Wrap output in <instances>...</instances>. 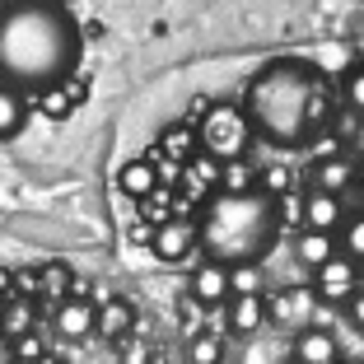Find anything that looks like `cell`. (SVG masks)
Segmentation results:
<instances>
[{
	"label": "cell",
	"mask_w": 364,
	"mask_h": 364,
	"mask_svg": "<svg viewBox=\"0 0 364 364\" xmlns=\"http://www.w3.org/2000/svg\"><path fill=\"white\" fill-rule=\"evenodd\" d=\"M80 65V23L70 5L19 0L0 10V80L14 89H47L65 85Z\"/></svg>",
	"instance_id": "cell-1"
},
{
	"label": "cell",
	"mask_w": 364,
	"mask_h": 364,
	"mask_svg": "<svg viewBox=\"0 0 364 364\" xmlns=\"http://www.w3.org/2000/svg\"><path fill=\"white\" fill-rule=\"evenodd\" d=\"M243 112L252 122V136L276 150H299L332 112V89L309 61H267L243 89Z\"/></svg>",
	"instance_id": "cell-2"
},
{
	"label": "cell",
	"mask_w": 364,
	"mask_h": 364,
	"mask_svg": "<svg viewBox=\"0 0 364 364\" xmlns=\"http://www.w3.org/2000/svg\"><path fill=\"white\" fill-rule=\"evenodd\" d=\"M280 238V205L271 192H220L205 201L196 220V247L205 262L220 267H247L262 262Z\"/></svg>",
	"instance_id": "cell-3"
},
{
	"label": "cell",
	"mask_w": 364,
	"mask_h": 364,
	"mask_svg": "<svg viewBox=\"0 0 364 364\" xmlns=\"http://www.w3.org/2000/svg\"><path fill=\"white\" fill-rule=\"evenodd\" d=\"M196 131H201L205 154L220 159V164L243 159L247 140H252V122H247V112H243V107H234V103H215L210 112L201 117V127H196Z\"/></svg>",
	"instance_id": "cell-4"
},
{
	"label": "cell",
	"mask_w": 364,
	"mask_h": 364,
	"mask_svg": "<svg viewBox=\"0 0 364 364\" xmlns=\"http://www.w3.org/2000/svg\"><path fill=\"white\" fill-rule=\"evenodd\" d=\"M360 289V267H355L346 252H336L332 262H322L313 271V294L318 304H350V294Z\"/></svg>",
	"instance_id": "cell-5"
},
{
	"label": "cell",
	"mask_w": 364,
	"mask_h": 364,
	"mask_svg": "<svg viewBox=\"0 0 364 364\" xmlns=\"http://www.w3.org/2000/svg\"><path fill=\"white\" fill-rule=\"evenodd\" d=\"M267 313H271V322H276V327H285V332H304V327H313L318 294H313V285L280 289L276 299H267Z\"/></svg>",
	"instance_id": "cell-6"
},
{
	"label": "cell",
	"mask_w": 364,
	"mask_h": 364,
	"mask_svg": "<svg viewBox=\"0 0 364 364\" xmlns=\"http://www.w3.org/2000/svg\"><path fill=\"white\" fill-rule=\"evenodd\" d=\"M341 225H346V196H327L318 187H309V196H304V229L341 234Z\"/></svg>",
	"instance_id": "cell-7"
},
{
	"label": "cell",
	"mask_w": 364,
	"mask_h": 364,
	"mask_svg": "<svg viewBox=\"0 0 364 364\" xmlns=\"http://www.w3.org/2000/svg\"><path fill=\"white\" fill-rule=\"evenodd\" d=\"M299 364H341V341L332 336V327H304L294 332V355Z\"/></svg>",
	"instance_id": "cell-8"
},
{
	"label": "cell",
	"mask_w": 364,
	"mask_h": 364,
	"mask_svg": "<svg viewBox=\"0 0 364 364\" xmlns=\"http://www.w3.org/2000/svg\"><path fill=\"white\" fill-rule=\"evenodd\" d=\"M355 178H360V164L346 159V154L318 159V168H313V187L327 192V196H350L355 192Z\"/></svg>",
	"instance_id": "cell-9"
},
{
	"label": "cell",
	"mask_w": 364,
	"mask_h": 364,
	"mask_svg": "<svg viewBox=\"0 0 364 364\" xmlns=\"http://www.w3.org/2000/svg\"><path fill=\"white\" fill-rule=\"evenodd\" d=\"M150 247H154V257H159V262H182L196 247V225H187V220H168V225L154 229Z\"/></svg>",
	"instance_id": "cell-10"
},
{
	"label": "cell",
	"mask_w": 364,
	"mask_h": 364,
	"mask_svg": "<svg viewBox=\"0 0 364 364\" xmlns=\"http://www.w3.org/2000/svg\"><path fill=\"white\" fill-rule=\"evenodd\" d=\"M94 322H98V309L89 299H61L56 304V336H65V341L94 336Z\"/></svg>",
	"instance_id": "cell-11"
},
{
	"label": "cell",
	"mask_w": 364,
	"mask_h": 364,
	"mask_svg": "<svg viewBox=\"0 0 364 364\" xmlns=\"http://www.w3.org/2000/svg\"><path fill=\"white\" fill-rule=\"evenodd\" d=\"M229 299V267H220V262H201V267L192 271V304H205V309H215V304Z\"/></svg>",
	"instance_id": "cell-12"
},
{
	"label": "cell",
	"mask_w": 364,
	"mask_h": 364,
	"mask_svg": "<svg viewBox=\"0 0 364 364\" xmlns=\"http://www.w3.org/2000/svg\"><path fill=\"white\" fill-rule=\"evenodd\" d=\"M267 322H271L267 294H234V299H229V327H234L238 336H257Z\"/></svg>",
	"instance_id": "cell-13"
},
{
	"label": "cell",
	"mask_w": 364,
	"mask_h": 364,
	"mask_svg": "<svg viewBox=\"0 0 364 364\" xmlns=\"http://www.w3.org/2000/svg\"><path fill=\"white\" fill-rule=\"evenodd\" d=\"M336 252H341L336 234H318V229H299V234H294V262L309 267V271H318L322 262H332Z\"/></svg>",
	"instance_id": "cell-14"
},
{
	"label": "cell",
	"mask_w": 364,
	"mask_h": 364,
	"mask_svg": "<svg viewBox=\"0 0 364 364\" xmlns=\"http://www.w3.org/2000/svg\"><path fill=\"white\" fill-rule=\"evenodd\" d=\"M23 122H28V98L0 80V140H14L23 131Z\"/></svg>",
	"instance_id": "cell-15"
},
{
	"label": "cell",
	"mask_w": 364,
	"mask_h": 364,
	"mask_svg": "<svg viewBox=\"0 0 364 364\" xmlns=\"http://www.w3.org/2000/svg\"><path fill=\"white\" fill-rule=\"evenodd\" d=\"M131 327H136V313H131L127 299H107V304H98V322H94V332H98V336H107V341H122Z\"/></svg>",
	"instance_id": "cell-16"
},
{
	"label": "cell",
	"mask_w": 364,
	"mask_h": 364,
	"mask_svg": "<svg viewBox=\"0 0 364 364\" xmlns=\"http://www.w3.org/2000/svg\"><path fill=\"white\" fill-rule=\"evenodd\" d=\"M117 187H122L127 196H150V192H154V164H150V159L127 164V168L117 173Z\"/></svg>",
	"instance_id": "cell-17"
},
{
	"label": "cell",
	"mask_w": 364,
	"mask_h": 364,
	"mask_svg": "<svg viewBox=\"0 0 364 364\" xmlns=\"http://www.w3.org/2000/svg\"><path fill=\"white\" fill-rule=\"evenodd\" d=\"M187 360L192 364H225V341L215 332H196L192 346H187Z\"/></svg>",
	"instance_id": "cell-18"
},
{
	"label": "cell",
	"mask_w": 364,
	"mask_h": 364,
	"mask_svg": "<svg viewBox=\"0 0 364 364\" xmlns=\"http://www.w3.org/2000/svg\"><path fill=\"white\" fill-rule=\"evenodd\" d=\"M28 327H33V309L23 299H10L0 309V332L5 336H28Z\"/></svg>",
	"instance_id": "cell-19"
},
{
	"label": "cell",
	"mask_w": 364,
	"mask_h": 364,
	"mask_svg": "<svg viewBox=\"0 0 364 364\" xmlns=\"http://www.w3.org/2000/svg\"><path fill=\"white\" fill-rule=\"evenodd\" d=\"M336 243H341V252L355 262V267H364V215L346 220V225H341V234H336Z\"/></svg>",
	"instance_id": "cell-20"
},
{
	"label": "cell",
	"mask_w": 364,
	"mask_h": 364,
	"mask_svg": "<svg viewBox=\"0 0 364 364\" xmlns=\"http://www.w3.org/2000/svg\"><path fill=\"white\" fill-rule=\"evenodd\" d=\"M234 294H262V262L229 267V299H234Z\"/></svg>",
	"instance_id": "cell-21"
},
{
	"label": "cell",
	"mask_w": 364,
	"mask_h": 364,
	"mask_svg": "<svg viewBox=\"0 0 364 364\" xmlns=\"http://www.w3.org/2000/svg\"><path fill=\"white\" fill-rule=\"evenodd\" d=\"M341 98H346V107H350L355 117H364V65H355L350 75H346V85H341Z\"/></svg>",
	"instance_id": "cell-22"
},
{
	"label": "cell",
	"mask_w": 364,
	"mask_h": 364,
	"mask_svg": "<svg viewBox=\"0 0 364 364\" xmlns=\"http://www.w3.org/2000/svg\"><path fill=\"white\" fill-rule=\"evenodd\" d=\"M225 192H252V168L243 159L225 164Z\"/></svg>",
	"instance_id": "cell-23"
},
{
	"label": "cell",
	"mask_w": 364,
	"mask_h": 364,
	"mask_svg": "<svg viewBox=\"0 0 364 364\" xmlns=\"http://www.w3.org/2000/svg\"><path fill=\"white\" fill-rule=\"evenodd\" d=\"M346 309H350V327H360V332H364V280H360V289L350 294V304H346Z\"/></svg>",
	"instance_id": "cell-24"
},
{
	"label": "cell",
	"mask_w": 364,
	"mask_h": 364,
	"mask_svg": "<svg viewBox=\"0 0 364 364\" xmlns=\"http://www.w3.org/2000/svg\"><path fill=\"white\" fill-rule=\"evenodd\" d=\"M355 192H360V196H364V168H360V178H355Z\"/></svg>",
	"instance_id": "cell-25"
},
{
	"label": "cell",
	"mask_w": 364,
	"mask_h": 364,
	"mask_svg": "<svg viewBox=\"0 0 364 364\" xmlns=\"http://www.w3.org/2000/svg\"><path fill=\"white\" fill-rule=\"evenodd\" d=\"M10 5H19V0H0V10H10Z\"/></svg>",
	"instance_id": "cell-26"
},
{
	"label": "cell",
	"mask_w": 364,
	"mask_h": 364,
	"mask_svg": "<svg viewBox=\"0 0 364 364\" xmlns=\"http://www.w3.org/2000/svg\"><path fill=\"white\" fill-rule=\"evenodd\" d=\"M47 5H70V0H47Z\"/></svg>",
	"instance_id": "cell-27"
},
{
	"label": "cell",
	"mask_w": 364,
	"mask_h": 364,
	"mask_svg": "<svg viewBox=\"0 0 364 364\" xmlns=\"http://www.w3.org/2000/svg\"><path fill=\"white\" fill-rule=\"evenodd\" d=\"M285 364H299V360H285Z\"/></svg>",
	"instance_id": "cell-28"
},
{
	"label": "cell",
	"mask_w": 364,
	"mask_h": 364,
	"mask_svg": "<svg viewBox=\"0 0 364 364\" xmlns=\"http://www.w3.org/2000/svg\"><path fill=\"white\" fill-rule=\"evenodd\" d=\"M225 364H229V360H225Z\"/></svg>",
	"instance_id": "cell-29"
}]
</instances>
